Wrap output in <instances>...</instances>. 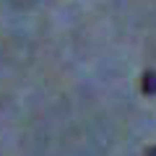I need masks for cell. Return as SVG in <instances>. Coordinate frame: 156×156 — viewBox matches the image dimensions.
<instances>
[{
  "label": "cell",
  "mask_w": 156,
  "mask_h": 156,
  "mask_svg": "<svg viewBox=\"0 0 156 156\" xmlns=\"http://www.w3.org/2000/svg\"><path fill=\"white\" fill-rule=\"evenodd\" d=\"M140 89H143V94L156 96V70H146L143 73V78H140Z\"/></svg>",
  "instance_id": "cell-1"
},
{
  "label": "cell",
  "mask_w": 156,
  "mask_h": 156,
  "mask_svg": "<svg viewBox=\"0 0 156 156\" xmlns=\"http://www.w3.org/2000/svg\"><path fill=\"white\" fill-rule=\"evenodd\" d=\"M146 156H156V146H151V148H146Z\"/></svg>",
  "instance_id": "cell-2"
}]
</instances>
